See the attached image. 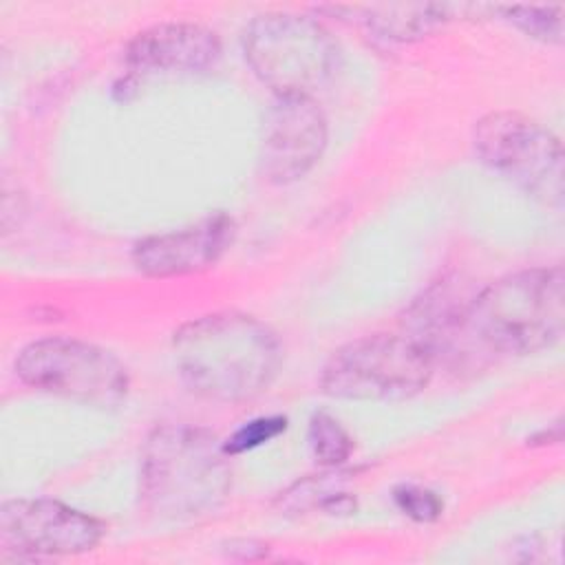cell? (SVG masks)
Returning <instances> with one entry per match:
<instances>
[{
    "label": "cell",
    "instance_id": "6da1fadb",
    "mask_svg": "<svg viewBox=\"0 0 565 565\" xmlns=\"http://www.w3.org/2000/svg\"><path fill=\"white\" fill-rule=\"evenodd\" d=\"M172 355L192 393L225 404L258 397L282 364L278 335L241 311H216L185 322L172 338Z\"/></svg>",
    "mask_w": 565,
    "mask_h": 565
},
{
    "label": "cell",
    "instance_id": "7a4b0ae2",
    "mask_svg": "<svg viewBox=\"0 0 565 565\" xmlns=\"http://www.w3.org/2000/svg\"><path fill=\"white\" fill-rule=\"evenodd\" d=\"M223 444L205 428L157 426L141 450L139 499L143 510L168 523L201 521L218 512L232 490Z\"/></svg>",
    "mask_w": 565,
    "mask_h": 565
},
{
    "label": "cell",
    "instance_id": "3957f363",
    "mask_svg": "<svg viewBox=\"0 0 565 565\" xmlns=\"http://www.w3.org/2000/svg\"><path fill=\"white\" fill-rule=\"evenodd\" d=\"M565 322L561 265L508 274L472 296L466 333L475 360L527 355L554 347Z\"/></svg>",
    "mask_w": 565,
    "mask_h": 565
},
{
    "label": "cell",
    "instance_id": "277c9868",
    "mask_svg": "<svg viewBox=\"0 0 565 565\" xmlns=\"http://www.w3.org/2000/svg\"><path fill=\"white\" fill-rule=\"evenodd\" d=\"M243 53L254 75L278 97H311L340 68L335 38L302 13L256 15L243 31Z\"/></svg>",
    "mask_w": 565,
    "mask_h": 565
},
{
    "label": "cell",
    "instance_id": "5b68a950",
    "mask_svg": "<svg viewBox=\"0 0 565 565\" xmlns=\"http://www.w3.org/2000/svg\"><path fill=\"white\" fill-rule=\"evenodd\" d=\"M433 371L428 353L408 335L375 333L331 353L320 373V391L338 399H408L428 386Z\"/></svg>",
    "mask_w": 565,
    "mask_h": 565
},
{
    "label": "cell",
    "instance_id": "8992f818",
    "mask_svg": "<svg viewBox=\"0 0 565 565\" xmlns=\"http://www.w3.org/2000/svg\"><path fill=\"white\" fill-rule=\"evenodd\" d=\"M479 159L539 203L563 207V146L536 119L516 110L483 115L472 130Z\"/></svg>",
    "mask_w": 565,
    "mask_h": 565
},
{
    "label": "cell",
    "instance_id": "52a82bcc",
    "mask_svg": "<svg viewBox=\"0 0 565 565\" xmlns=\"http://www.w3.org/2000/svg\"><path fill=\"white\" fill-rule=\"evenodd\" d=\"M15 375L33 391L115 408L128 395V371L110 351L77 338H40L15 358Z\"/></svg>",
    "mask_w": 565,
    "mask_h": 565
},
{
    "label": "cell",
    "instance_id": "ba28073f",
    "mask_svg": "<svg viewBox=\"0 0 565 565\" xmlns=\"http://www.w3.org/2000/svg\"><path fill=\"white\" fill-rule=\"evenodd\" d=\"M104 523L53 499H11L0 508V558L42 561L82 554L104 536Z\"/></svg>",
    "mask_w": 565,
    "mask_h": 565
},
{
    "label": "cell",
    "instance_id": "9c48e42d",
    "mask_svg": "<svg viewBox=\"0 0 565 565\" xmlns=\"http://www.w3.org/2000/svg\"><path fill=\"white\" fill-rule=\"evenodd\" d=\"M327 139V117L311 97H276L263 119L260 177L274 185L302 179L320 161Z\"/></svg>",
    "mask_w": 565,
    "mask_h": 565
},
{
    "label": "cell",
    "instance_id": "30bf717a",
    "mask_svg": "<svg viewBox=\"0 0 565 565\" xmlns=\"http://www.w3.org/2000/svg\"><path fill=\"white\" fill-rule=\"evenodd\" d=\"M475 294L461 276H444L406 309L404 331L428 353L433 364L475 360L466 333L468 307Z\"/></svg>",
    "mask_w": 565,
    "mask_h": 565
},
{
    "label": "cell",
    "instance_id": "8fae6325",
    "mask_svg": "<svg viewBox=\"0 0 565 565\" xmlns=\"http://www.w3.org/2000/svg\"><path fill=\"white\" fill-rule=\"evenodd\" d=\"M236 223L230 214H210L183 230L152 234L135 243L132 265L152 278L185 276L214 265L234 243Z\"/></svg>",
    "mask_w": 565,
    "mask_h": 565
},
{
    "label": "cell",
    "instance_id": "7c38bea8",
    "mask_svg": "<svg viewBox=\"0 0 565 565\" xmlns=\"http://www.w3.org/2000/svg\"><path fill=\"white\" fill-rule=\"evenodd\" d=\"M221 57L218 35L194 22H161L139 31L126 46L137 73H199Z\"/></svg>",
    "mask_w": 565,
    "mask_h": 565
},
{
    "label": "cell",
    "instance_id": "4fadbf2b",
    "mask_svg": "<svg viewBox=\"0 0 565 565\" xmlns=\"http://www.w3.org/2000/svg\"><path fill=\"white\" fill-rule=\"evenodd\" d=\"M333 18L338 15L344 22L362 26L375 40L382 42H415L435 31L439 24L450 20V4L417 2V4H333L322 7Z\"/></svg>",
    "mask_w": 565,
    "mask_h": 565
},
{
    "label": "cell",
    "instance_id": "5bb4252c",
    "mask_svg": "<svg viewBox=\"0 0 565 565\" xmlns=\"http://www.w3.org/2000/svg\"><path fill=\"white\" fill-rule=\"evenodd\" d=\"M349 475L351 472L335 470V468L322 475H311L294 483L289 490H285L278 497V508L285 510V514H302L318 508L329 514L351 512L355 508V501L344 490Z\"/></svg>",
    "mask_w": 565,
    "mask_h": 565
},
{
    "label": "cell",
    "instance_id": "9a60e30c",
    "mask_svg": "<svg viewBox=\"0 0 565 565\" xmlns=\"http://www.w3.org/2000/svg\"><path fill=\"white\" fill-rule=\"evenodd\" d=\"M307 446L311 457L324 468L342 466L353 452V439L347 428L324 411L311 415L307 428Z\"/></svg>",
    "mask_w": 565,
    "mask_h": 565
},
{
    "label": "cell",
    "instance_id": "2e32d148",
    "mask_svg": "<svg viewBox=\"0 0 565 565\" xmlns=\"http://www.w3.org/2000/svg\"><path fill=\"white\" fill-rule=\"evenodd\" d=\"M492 11L501 13L503 20L514 24L525 35L541 40L545 44L563 42V7H545V4H510V7H492Z\"/></svg>",
    "mask_w": 565,
    "mask_h": 565
},
{
    "label": "cell",
    "instance_id": "e0dca14e",
    "mask_svg": "<svg viewBox=\"0 0 565 565\" xmlns=\"http://www.w3.org/2000/svg\"><path fill=\"white\" fill-rule=\"evenodd\" d=\"M287 428V417L282 415H267V417H256L252 422H245L241 428L232 433V437L223 444L227 455H238L252 448H258L274 437H278Z\"/></svg>",
    "mask_w": 565,
    "mask_h": 565
},
{
    "label": "cell",
    "instance_id": "ac0fdd59",
    "mask_svg": "<svg viewBox=\"0 0 565 565\" xmlns=\"http://www.w3.org/2000/svg\"><path fill=\"white\" fill-rule=\"evenodd\" d=\"M393 501L402 514H406L417 523H433L441 516V510H444L441 499L433 490L413 486V483L397 486L393 490Z\"/></svg>",
    "mask_w": 565,
    "mask_h": 565
}]
</instances>
